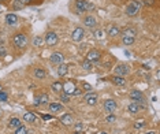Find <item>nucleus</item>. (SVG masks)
I'll list each match as a JSON object with an SVG mask.
<instances>
[{
  "label": "nucleus",
  "instance_id": "obj_1",
  "mask_svg": "<svg viewBox=\"0 0 160 134\" xmlns=\"http://www.w3.org/2000/svg\"><path fill=\"white\" fill-rule=\"evenodd\" d=\"M12 43H14V45H15L17 48H25V47L29 44V38H27V36L23 34V33H18V34L14 36Z\"/></svg>",
  "mask_w": 160,
  "mask_h": 134
},
{
  "label": "nucleus",
  "instance_id": "obj_2",
  "mask_svg": "<svg viewBox=\"0 0 160 134\" xmlns=\"http://www.w3.org/2000/svg\"><path fill=\"white\" fill-rule=\"evenodd\" d=\"M142 7V3L140 1H131L127 8H126V14L129 15V17H135L138 12H140V8Z\"/></svg>",
  "mask_w": 160,
  "mask_h": 134
},
{
  "label": "nucleus",
  "instance_id": "obj_3",
  "mask_svg": "<svg viewBox=\"0 0 160 134\" xmlns=\"http://www.w3.org/2000/svg\"><path fill=\"white\" fill-rule=\"evenodd\" d=\"M44 41L47 45H56L58 41H59V38H58V34H56L55 31H48L47 34H45V38H44Z\"/></svg>",
  "mask_w": 160,
  "mask_h": 134
},
{
  "label": "nucleus",
  "instance_id": "obj_4",
  "mask_svg": "<svg viewBox=\"0 0 160 134\" xmlns=\"http://www.w3.org/2000/svg\"><path fill=\"white\" fill-rule=\"evenodd\" d=\"M100 59H101V52H100L98 49H90V51L86 54V60L92 62V63L98 62Z\"/></svg>",
  "mask_w": 160,
  "mask_h": 134
},
{
  "label": "nucleus",
  "instance_id": "obj_5",
  "mask_svg": "<svg viewBox=\"0 0 160 134\" xmlns=\"http://www.w3.org/2000/svg\"><path fill=\"white\" fill-rule=\"evenodd\" d=\"M88 4L89 1L86 0H75V14H82V12L88 11Z\"/></svg>",
  "mask_w": 160,
  "mask_h": 134
},
{
  "label": "nucleus",
  "instance_id": "obj_6",
  "mask_svg": "<svg viewBox=\"0 0 160 134\" xmlns=\"http://www.w3.org/2000/svg\"><path fill=\"white\" fill-rule=\"evenodd\" d=\"M130 98L134 101V103H145V97L140 90H131L130 92Z\"/></svg>",
  "mask_w": 160,
  "mask_h": 134
},
{
  "label": "nucleus",
  "instance_id": "obj_7",
  "mask_svg": "<svg viewBox=\"0 0 160 134\" xmlns=\"http://www.w3.org/2000/svg\"><path fill=\"white\" fill-rule=\"evenodd\" d=\"M84 34H85V30L82 29V27H75L71 33V38H73V41H81L82 38H84Z\"/></svg>",
  "mask_w": 160,
  "mask_h": 134
},
{
  "label": "nucleus",
  "instance_id": "obj_8",
  "mask_svg": "<svg viewBox=\"0 0 160 134\" xmlns=\"http://www.w3.org/2000/svg\"><path fill=\"white\" fill-rule=\"evenodd\" d=\"M118 108V104L115 100H112V98H108V100H105L104 101V110L107 111V112H110V114H112L114 111Z\"/></svg>",
  "mask_w": 160,
  "mask_h": 134
},
{
  "label": "nucleus",
  "instance_id": "obj_9",
  "mask_svg": "<svg viewBox=\"0 0 160 134\" xmlns=\"http://www.w3.org/2000/svg\"><path fill=\"white\" fill-rule=\"evenodd\" d=\"M129 71H130V67L127 66V64H118V66L115 67V75L123 77V75L129 74Z\"/></svg>",
  "mask_w": 160,
  "mask_h": 134
},
{
  "label": "nucleus",
  "instance_id": "obj_10",
  "mask_svg": "<svg viewBox=\"0 0 160 134\" xmlns=\"http://www.w3.org/2000/svg\"><path fill=\"white\" fill-rule=\"evenodd\" d=\"M49 59H51V62H52L54 64H60V63L64 62V55H63L62 52H54Z\"/></svg>",
  "mask_w": 160,
  "mask_h": 134
},
{
  "label": "nucleus",
  "instance_id": "obj_11",
  "mask_svg": "<svg viewBox=\"0 0 160 134\" xmlns=\"http://www.w3.org/2000/svg\"><path fill=\"white\" fill-rule=\"evenodd\" d=\"M84 23H85L86 27L93 29V27L97 26V19L94 18V17H92V15H88V17H85V19H84Z\"/></svg>",
  "mask_w": 160,
  "mask_h": 134
},
{
  "label": "nucleus",
  "instance_id": "obj_12",
  "mask_svg": "<svg viewBox=\"0 0 160 134\" xmlns=\"http://www.w3.org/2000/svg\"><path fill=\"white\" fill-rule=\"evenodd\" d=\"M110 79H111L112 84H115V85H118V86L126 85V79L123 78V77H121V75H112V77H110Z\"/></svg>",
  "mask_w": 160,
  "mask_h": 134
},
{
  "label": "nucleus",
  "instance_id": "obj_13",
  "mask_svg": "<svg viewBox=\"0 0 160 134\" xmlns=\"http://www.w3.org/2000/svg\"><path fill=\"white\" fill-rule=\"evenodd\" d=\"M85 101H86V104H89V105H96V104H97V94H94V93L85 94Z\"/></svg>",
  "mask_w": 160,
  "mask_h": 134
},
{
  "label": "nucleus",
  "instance_id": "obj_14",
  "mask_svg": "<svg viewBox=\"0 0 160 134\" xmlns=\"http://www.w3.org/2000/svg\"><path fill=\"white\" fill-rule=\"evenodd\" d=\"M60 122H62V125H64V126H70V125L74 123V119L70 114H64V115L60 118Z\"/></svg>",
  "mask_w": 160,
  "mask_h": 134
},
{
  "label": "nucleus",
  "instance_id": "obj_15",
  "mask_svg": "<svg viewBox=\"0 0 160 134\" xmlns=\"http://www.w3.org/2000/svg\"><path fill=\"white\" fill-rule=\"evenodd\" d=\"M67 71H68V66H67V64L60 63V64H59V67H58V75H59V77H64V75H67Z\"/></svg>",
  "mask_w": 160,
  "mask_h": 134
},
{
  "label": "nucleus",
  "instance_id": "obj_16",
  "mask_svg": "<svg viewBox=\"0 0 160 134\" xmlns=\"http://www.w3.org/2000/svg\"><path fill=\"white\" fill-rule=\"evenodd\" d=\"M34 77L37 79H45L47 78V71L44 68H34Z\"/></svg>",
  "mask_w": 160,
  "mask_h": 134
},
{
  "label": "nucleus",
  "instance_id": "obj_17",
  "mask_svg": "<svg viewBox=\"0 0 160 134\" xmlns=\"http://www.w3.org/2000/svg\"><path fill=\"white\" fill-rule=\"evenodd\" d=\"M21 126V121L19 118H11L8 121V129H18Z\"/></svg>",
  "mask_w": 160,
  "mask_h": 134
},
{
  "label": "nucleus",
  "instance_id": "obj_18",
  "mask_svg": "<svg viewBox=\"0 0 160 134\" xmlns=\"http://www.w3.org/2000/svg\"><path fill=\"white\" fill-rule=\"evenodd\" d=\"M6 22L8 25H15L18 22V17L15 14H7L6 15Z\"/></svg>",
  "mask_w": 160,
  "mask_h": 134
},
{
  "label": "nucleus",
  "instance_id": "obj_19",
  "mask_svg": "<svg viewBox=\"0 0 160 134\" xmlns=\"http://www.w3.org/2000/svg\"><path fill=\"white\" fill-rule=\"evenodd\" d=\"M48 101V94H40V96H36V105H40V104H45Z\"/></svg>",
  "mask_w": 160,
  "mask_h": 134
},
{
  "label": "nucleus",
  "instance_id": "obj_20",
  "mask_svg": "<svg viewBox=\"0 0 160 134\" xmlns=\"http://www.w3.org/2000/svg\"><path fill=\"white\" fill-rule=\"evenodd\" d=\"M49 111L51 112H60V111H63V107H62V104L51 103L49 104Z\"/></svg>",
  "mask_w": 160,
  "mask_h": 134
},
{
  "label": "nucleus",
  "instance_id": "obj_21",
  "mask_svg": "<svg viewBox=\"0 0 160 134\" xmlns=\"http://www.w3.org/2000/svg\"><path fill=\"white\" fill-rule=\"evenodd\" d=\"M118 34H121V29L118 26H111L110 30H108V36L110 37H116Z\"/></svg>",
  "mask_w": 160,
  "mask_h": 134
},
{
  "label": "nucleus",
  "instance_id": "obj_22",
  "mask_svg": "<svg viewBox=\"0 0 160 134\" xmlns=\"http://www.w3.org/2000/svg\"><path fill=\"white\" fill-rule=\"evenodd\" d=\"M23 119H25V122L33 123V122H36V115H34L33 112H26L23 115Z\"/></svg>",
  "mask_w": 160,
  "mask_h": 134
},
{
  "label": "nucleus",
  "instance_id": "obj_23",
  "mask_svg": "<svg viewBox=\"0 0 160 134\" xmlns=\"http://www.w3.org/2000/svg\"><path fill=\"white\" fill-rule=\"evenodd\" d=\"M140 105L137 103H131V104H129V107H127V110L131 112V114H137V112H140Z\"/></svg>",
  "mask_w": 160,
  "mask_h": 134
},
{
  "label": "nucleus",
  "instance_id": "obj_24",
  "mask_svg": "<svg viewBox=\"0 0 160 134\" xmlns=\"http://www.w3.org/2000/svg\"><path fill=\"white\" fill-rule=\"evenodd\" d=\"M123 36H129V37H134L137 34V30H135L134 27H127V29H125L122 33Z\"/></svg>",
  "mask_w": 160,
  "mask_h": 134
},
{
  "label": "nucleus",
  "instance_id": "obj_25",
  "mask_svg": "<svg viewBox=\"0 0 160 134\" xmlns=\"http://www.w3.org/2000/svg\"><path fill=\"white\" fill-rule=\"evenodd\" d=\"M51 88H52V90H54V92H56V93H60V92L63 90V84L56 81V82H54V84H52V86H51Z\"/></svg>",
  "mask_w": 160,
  "mask_h": 134
},
{
  "label": "nucleus",
  "instance_id": "obj_26",
  "mask_svg": "<svg viewBox=\"0 0 160 134\" xmlns=\"http://www.w3.org/2000/svg\"><path fill=\"white\" fill-rule=\"evenodd\" d=\"M122 43L125 45H133L134 44V37H129V36H123Z\"/></svg>",
  "mask_w": 160,
  "mask_h": 134
},
{
  "label": "nucleus",
  "instance_id": "obj_27",
  "mask_svg": "<svg viewBox=\"0 0 160 134\" xmlns=\"http://www.w3.org/2000/svg\"><path fill=\"white\" fill-rule=\"evenodd\" d=\"M92 62H89V60H84L82 62V68H84V70H85V71H90V70H92Z\"/></svg>",
  "mask_w": 160,
  "mask_h": 134
},
{
  "label": "nucleus",
  "instance_id": "obj_28",
  "mask_svg": "<svg viewBox=\"0 0 160 134\" xmlns=\"http://www.w3.org/2000/svg\"><path fill=\"white\" fill-rule=\"evenodd\" d=\"M44 43V38L41 36H36L34 37V40H33V44H34V47H41Z\"/></svg>",
  "mask_w": 160,
  "mask_h": 134
},
{
  "label": "nucleus",
  "instance_id": "obj_29",
  "mask_svg": "<svg viewBox=\"0 0 160 134\" xmlns=\"http://www.w3.org/2000/svg\"><path fill=\"white\" fill-rule=\"evenodd\" d=\"M60 100L63 103H68V101H70V94H67V93H64V92L62 90L60 92Z\"/></svg>",
  "mask_w": 160,
  "mask_h": 134
},
{
  "label": "nucleus",
  "instance_id": "obj_30",
  "mask_svg": "<svg viewBox=\"0 0 160 134\" xmlns=\"http://www.w3.org/2000/svg\"><path fill=\"white\" fill-rule=\"evenodd\" d=\"M145 127V121H137V122L134 123V129H137V130H138V129H144Z\"/></svg>",
  "mask_w": 160,
  "mask_h": 134
},
{
  "label": "nucleus",
  "instance_id": "obj_31",
  "mask_svg": "<svg viewBox=\"0 0 160 134\" xmlns=\"http://www.w3.org/2000/svg\"><path fill=\"white\" fill-rule=\"evenodd\" d=\"M15 134H27V129L21 125V126H19V127L15 130Z\"/></svg>",
  "mask_w": 160,
  "mask_h": 134
},
{
  "label": "nucleus",
  "instance_id": "obj_32",
  "mask_svg": "<svg viewBox=\"0 0 160 134\" xmlns=\"http://www.w3.org/2000/svg\"><path fill=\"white\" fill-rule=\"evenodd\" d=\"M23 7L25 6L19 1V0H15V1H14V10H21V8H23Z\"/></svg>",
  "mask_w": 160,
  "mask_h": 134
},
{
  "label": "nucleus",
  "instance_id": "obj_33",
  "mask_svg": "<svg viewBox=\"0 0 160 134\" xmlns=\"http://www.w3.org/2000/svg\"><path fill=\"white\" fill-rule=\"evenodd\" d=\"M7 100H8V94L1 90L0 92V101H7Z\"/></svg>",
  "mask_w": 160,
  "mask_h": 134
},
{
  "label": "nucleus",
  "instance_id": "obj_34",
  "mask_svg": "<svg viewBox=\"0 0 160 134\" xmlns=\"http://www.w3.org/2000/svg\"><path fill=\"white\" fill-rule=\"evenodd\" d=\"M105 121H107L108 123H114L115 121H116V116L115 115H108L107 118H105Z\"/></svg>",
  "mask_w": 160,
  "mask_h": 134
},
{
  "label": "nucleus",
  "instance_id": "obj_35",
  "mask_svg": "<svg viewBox=\"0 0 160 134\" xmlns=\"http://www.w3.org/2000/svg\"><path fill=\"white\" fill-rule=\"evenodd\" d=\"M82 88H84V90H88V92L92 90V86L89 85V84H85V82L82 84Z\"/></svg>",
  "mask_w": 160,
  "mask_h": 134
},
{
  "label": "nucleus",
  "instance_id": "obj_36",
  "mask_svg": "<svg viewBox=\"0 0 160 134\" xmlns=\"http://www.w3.org/2000/svg\"><path fill=\"white\" fill-rule=\"evenodd\" d=\"M43 119L44 121H49V119H52V116L51 115H43Z\"/></svg>",
  "mask_w": 160,
  "mask_h": 134
},
{
  "label": "nucleus",
  "instance_id": "obj_37",
  "mask_svg": "<svg viewBox=\"0 0 160 134\" xmlns=\"http://www.w3.org/2000/svg\"><path fill=\"white\" fill-rule=\"evenodd\" d=\"M145 4L147 6H152L153 4V0H145Z\"/></svg>",
  "mask_w": 160,
  "mask_h": 134
},
{
  "label": "nucleus",
  "instance_id": "obj_38",
  "mask_svg": "<svg viewBox=\"0 0 160 134\" xmlns=\"http://www.w3.org/2000/svg\"><path fill=\"white\" fill-rule=\"evenodd\" d=\"M73 94H75V96H78V94H81V90L80 89H77V88H75V90H74V93Z\"/></svg>",
  "mask_w": 160,
  "mask_h": 134
},
{
  "label": "nucleus",
  "instance_id": "obj_39",
  "mask_svg": "<svg viewBox=\"0 0 160 134\" xmlns=\"http://www.w3.org/2000/svg\"><path fill=\"white\" fill-rule=\"evenodd\" d=\"M19 1H21V3H22V4H23V6H25V4H27V3H30L31 0H19Z\"/></svg>",
  "mask_w": 160,
  "mask_h": 134
},
{
  "label": "nucleus",
  "instance_id": "obj_40",
  "mask_svg": "<svg viewBox=\"0 0 160 134\" xmlns=\"http://www.w3.org/2000/svg\"><path fill=\"white\" fill-rule=\"evenodd\" d=\"M77 129H78V130H80V129H82V125H81V123H78V125H77Z\"/></svg>",
  "mask_w": 160,
  "mask_h": 134
},
{
  "label": "nucleus",
  "instance_id": "obj_41",
  "mask_svg": "<svg viewBox=\"0 0 160 134\" xmlns=\"http://www.w3.org/2000/svg\"><path fill=\"white\" fill-rule=\"evenodd\" d=\"M145 134H156L155 131H148V133H145Z\"/></svg>",
  "mask_w": 160,
  "mask_h": 134
},
{
  "label": "nucleus",
  "instance_id": "obj_42",
  "mask_svg": "<svg viewBox=\"0 0 160 134\" xmlns=\"http://www.w3.org/2000/svg\"><path fill=\"white\" fill-rule=\"evenodd\" d=\"M1 90H3V86H1V85H0V92H1Z\"/></svg>",
  "mask_w": 160,
  "mask_h": 134
},
{
  "label": "nucleus",
  "instance_id": "obj_43",
  "mask_svg": "<svg viewBox=\"0 0 160 134\" xmlns=\"http://www.w3.org/2000/svg\"><path fill=\"white\" fill-rule=\"evenodd\" d=\"M74 134H81V133H80V131H75V133H74Z\"/></svg>",
  "mask_w": 160,
  "mask_h": 134
},
{
  "label": "nucleus",
  "instance_id": "obj_44",
  "mask_svg": "<svg viewBox=\"0 0 160 134\" xmlns=\"http://www.w3.org/2000/svg\"><path fill=\"white\" fill-rule=\"evenodd\" d=\"M100 134H107V133H104V131H101V133H100Z\"/></svg>",
  "mask_w": 160,
  "mask_h": 134
},
{
  "label": "nucleus",
  "instance_id": "obj_45",
  "mask_svg": "<svg viewBox=\"0 0 160 134\" xmlns=\"http://www.w3.org/2000/svg\"><path fill=\"white\" fill-rule=\"evenodd\" d=\"M0 118H1V110H0Z\"/></svg>",
  "mask_w": 160,
  "mask_h": 134
},
{
  "label": "nucleus",
  "instance_id": "obj_46",
  "mask_svg": "<svg viewBox=\"0 0 160 134\" xmlns=\"http://www.w3.org/2000/svg\"><path fill=\"white\" fill-rule=\"evenodd\" d=\"M0 1H7V0H0Z\"/></svg>",
  "mask_w": 160,
  "mask_h": 134
}]
</instances>
